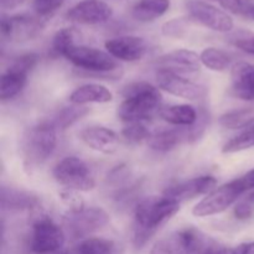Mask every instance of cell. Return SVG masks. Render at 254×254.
Masks as SVG:
<instances>
[{"label": "cell", "instance_id": "obj_1", "mask_svg": "<svg viewBox=\"0 0 254 254\" xmlns=\"http://www.w3.org/2000/svg\"><path fill=\"white\" fill-rule=\"evenodd\" d=\"M180 211V202L170 197H149L138 203L134 211L133 245L143 248L161 226Z\"/></svg>", "mask_w": 254, "mask_h": 254}, {"label": "cell", "instance_id": "obj_2", "mask_svg": "<svg viewBox=\"0 0 254 254\" xmlns=\"http://www.w3.org/2000/svg\"><path fill=\"white\" fill-rule=\"evenodd\" d=\"M124 101L118 107L119 118L127 123L149 121L160 111L161 93L148 82H134L124 87Z\"/></svg>", "mask_w": 254, "mask_h": 254}, {"label": "cell", "instance_id": "obj_3", "mask_svg": "<svg viewBox=\"0 0 254 254\" xmlns=\"http://www.w3.org/2000/svg\"><path fill=\"white\" fill-rule=\"evenodd\" d=\"M57 146V128L52 122H42L31 127L24 136L22 154L25 165L36 169L44 165Z\"/></svg>", "mask_w": 254, "mask_h": 254}, {"label": "cell", "instance_id": "obj_4", "mask_svg": "<svg viewBox=\"0 0 254 254\" xmlns=\"http://www.w3.org/2000/svg\"><path fill=\"white\" fill-rule=\"evenodd\" d=\"M67 61L71 62L77 68L83 69L89 74L99 77H117L118 68L116 59L102 50L82 45H73L64 55Z\"/></svg>", "mask_w": 254, "mask_h": 254}, {"label": "cell", "instance_id": "obj_5", "mask_svg": "<svg viewBox=\"0 0 254 254\" xmlns=\"http://www.w3.org/2000/svg\"><path fill=\"white\" fill-rule=\"evenodd\" d=\"M54 178L64 189L88 192L96 188V181L86 161L77 156H67L55 166Z\"/></svg>", "mask_w": 254, "mask_h": 254}, {"label": "cell", "instance_id": "obj_6", "mask_svg": "<svg viewBox=\"0 0 254 254\" xmlns=\"http://www.w3.org/2000/svg\"><path fill=\"white\" fill-rule=\"evenodd\" d=\"M111 218L103 208L92 206L81 211H68L64 216V230L73 238H86L92 233L102 230L109 223Z\"/></svg>", "mask_w": 254, "mask_h": 254}, {"label": "cell", "instance_id": "obj_7", "mask_svg": "<svg viewBox=\"0 0 254 254\" xmlns=\"http://www.w3.org/2000/svg\"><path fill=\"white\" fill-rule=\"evenodd\" d=\"M246 190L243 189L240 179L216 188L205 196L195 207L192 208V215L196 217H207V216L218 215L233 205L240 198Z\"/></svg>", "mask_w": 254, "mask_h": 254}, {"label": "cell", "instance_id": "obj_8", "mask_svg": "<svg viewBox=\"0 0 254 254\" xmlns=\"http://www.w3.org/2000/svg\"><path fill=\"white\" fill-rule=\"evenodd\" d=\"M66 233L49 216H41L32 225L30 250L35 254H52L64 247Z\"/></svg>", "mask_w": 254, "mask_h": 254}, {"label": "cell", "instance_id": "obj_9", "mask_svg": "<svg viewBox=\"0 0 254 254\" xmlns=\"http://www.w3.org/2000/svg\"><path fill=\"white\" fill-rule=\"evenodd\" d=\"M186 9L193 20L213 31L230 32L235 26L233 19L227 12L203 0H188Z\"/></svg>", "mask_w": 254, "mask_h": 254}, {"label": "cell", "instance_id": "obj_10", "mask_svg": "<svg viewBox=\"0 0 254 254\" xmlns=\"http://www.w3.org/2000/svg\"><path fill=\"white\" fill-rule=\"evenodd\" d=\"M1 36L9 41L24 42L34 40L44 31L45 24L40 16L32 15H14L1 19Z\"/></svg>", "mask_w": 254, "mask_h": 254}, {"label": "cell", "instance_id": "obj_11", "mask_svg": "<svg viewBox=\"0 0 254 254\" xmlns=\"http://www.w3.org/2000/svg\"><path fill=\"white\" fill-rule=\"evenodd\" d=\"M155 76L158 86L173 96L189 101H196L205 98L207 94V88L205 86L195 83L170 69L159 68Z\"/></svg>", "mask_w": 254, "mask_h": 254}, {"label": "cell", "instance_id": "obj_12", "mask_svg": "<svg viewBox=\"0 0 254 254\" xmlns=\"http://www.w3.org/2000/svg\"><path fill=\"white\" fill-rule=\"evenodd\" d=\"M113 15V9L102 0H82L67 11L69 21L83 25H98L107 22Z\"/></svg>", "mask_w": 254, "mask_h": 254}, {"label": "cell", "instance_id": "obj_13", "mask_svg": "<svg viewBox=\"0 0 254 254\" xmlns=\"http://www.w3.org/2000/svg\"><path fill=\"white\" fill-rule=\"evenodd\" d=\"M106 50L114 59L126 62H135L145 56L148 44L143 37L126 35L108 40L106 42Z\"/></svg>", "mask_w": 254, "mask_h": 254}, {"label": "cell", "instance_id": "obj_14", "mask_svg": "<svg viewBox=\"0 0 254 254\" xmlns=\"http://www.w3.org/2000/svg\"><path fill=\"white\" fill-rule=\"evenodd\" d=\"M216 185H217V180L213 176H200V178H193L170 186L164 191V196L183 202V201L196 198L197 196L210 193Z\"/></svg>", "mask_w": 254, "mask_h": 254}, {"label": "cell", "instance_id": "obj_15", "mask_svg": "<svg viewBox=\"0 0 254 254\" xmlns=\"http://www.w3.org/2000/svg\"><path fill=\"white\" fill-rule=\"evenodd\" d=\"M79 136L88 148L98 153L113 154L118 150V135L116 131L106 127H88L81 131Z\"/></svg>", "mask_w": 254, "mask_h": 254}, {"label": "cell", "instance_id": "obj_16", "mask_svg": "<svg viewBox=\"0 0 254 254\" xmlns=\"http://www.w3.org/2000/svg\"><path fill=\"white\" fill-rule=\"evenodd\" d=\"M160 68L170 69L173 72H196L201 68L200 55L186 49L175 50L163 55L156 60Z\"/></svg>", "mask_w": 254, "mask_h": 254}, {"label": "cell", "instance_id": "obj_17", "mask_svg": "<svg viewBox=\"0 0 254 254\" xmlns=\"http://www.w3.org/2000/svg\"><path fill=\"white\" fill-rule=\"evenodd\" d=\"M230 94L243 101H254V64L240 62L233 66Z\"/></svg>", "mask_w": 254, "mask_h": 254}, {"label": "cell", "instance_id": "obj_18", "mask_svg": "<svg viewBox=\"0 0 254 254\" xmlns=\"http://www.w3.org/2000/svg\"><path fill=\"white\" fill-rule=\"evenodd\" d=\"M175 238L184 254H206L213 241L201 231L193 227H186L175 233Z\"/></svg>", "mask_w": 254, "mask_h": 254}, {"label": "cell", "instance_id": "obj_19", "mask_svg": "<svg viewBox=\"0 0 254 254\" xmlns=\"http://www.w3.org/2000/svg\"><path fill=\"white\" fill-rule=\"evenodd\" d=\"M68 99L76 106H84L88 103H108L113 99V94L102 84L88 83L74 89Z\"/></svg>", "mask_w": 254, "mask_h": 254}, {"label": "cell", "instance_id": "obj_20", "mask_svg": "<svg viewBox=\"0 0 254 254\" xmlns=\"http://www.w3.org/2000/svg\"><path fill=\"white\" fill-rule=\"evenodd\" d=\"M159 117L166 123L178 127H191L197 122L198 113L195 107L189 104H174L161 107Z\"/></svg>", "mask_w": 254, "mask_h": 254}, {"label": "cell", "instance_id": "obj_21", "mask_svg": "<svg viewBox=\"0 0 254 254\" xmlns=\"http://www.w3.org/2000/svg\"><path fill=\"white\" fill-rule=\"evenodd\" d=\"M170 9V0H138L131 7V16L140 22H150Z\"/></svg>", "mask_w": 254, "mask_h": 254}, {"label": "cell", "instance_id": "obj_22", "mask_svg": "<svg viewBox=\"0 0 254 254\" xmlns=\"http://www.w3.org/2000/svg\"><path fill=\"white\" fill-rule=\"evenodd\" d=\"M29 74L25 72L7 67L6 71L1 74L0 79V97L1 101H9L22 92L27 82Z\"/></svg>", "mask_w": 254, "mask_h": 254}, {"label": "cell", "instance_id": "obj_23", "mask_svg": "<svg viewBox=\"0 0 254 254\" xmlns=\"http://www.w3.org/2000/svg\"><path fill=\"white\" fill-rule=\"evenodd\" d=\"M74 254H121V247L112 240L88 237L76 246Z\"/></svg>", "mask_w": 254, "mask_h": 254}, {"label": "cell", "instance_id": "obj_24", "mask_svg": "<svg viewBox=\"0 0 254 254\" xmlns=\"http://www.w3.org/2000/svg\"><path fill=\"white\" fill-rule=\"evenodd\" d=\"M220 124L226 129L250 128L254 124V107L235 109L220 117Z\"/></svg>", "mask_w": 254, "mask_h": 254}, {"label": "cell", "instance_id": "obj_25", "mask_svg": "<svg viewBox=\"0 0 254 254\" xmlns=\"http://www.w3.org/2000/svg\"><path fill=\"white\" fill-rule=\"evenodd\" d=\"M37 203H39V200L31 193L16 190H7L5 188L1 191V205L4 208L25 210V208L35 207Z\"/></svg>", "mask_w": 254, "mask_h": 254}, {"label": "cell", "instance_id": "obj_26", "mask_svg": "<svg viewBox=\"0 0 254 254\" xmlns=\"http://www.w3.org/2000/svg\"><path fill=\"white\" fill-rule=\"evenodd\" d=\"M201 64L211 71H226L232 64V57L228 52L216 47H207L200 54Z\"/></svg>", "mask_w": 254, "mask_h": 254}, {"label": "cell", "instance_id": "obj_27", "mask_svg": "<svg viewBox=\"0 0 254 254\" xmlns=\"http://www.w3.org/2000/svg\"><path fill=\"white\" fill-rule=\"evenodd\" d=\"M89 113V109L83 106H76L73 104L72 107H66L62 108L59 113L55 116V119L52 121V124L57 129H67L68 127L73 126L76 122L81 121L83 117H86Z\"/></svg>", "mask_w": 254, "mask_h": 254}, {"label": "cell", "instance_id": "obj_28", "mask_svg": "<svg viewBox=\"0 0 254 254\" xmlns=\"http://www.w3.org/2000/svg\"><path fill=\"white\" fill-rule=\"evenodd\" d=\"M254 146V124L250 128L246 129L237 136L228 140L227 143L223 145L222 151L225 154H233L238 153V151L247 150Z\"/></svg>", "mask_w": 254, "mask_h": 254}, {"label": "cell", "instance_id": "obj_29", "mask_svg": "<svg viewBox=\"0 0 254 254\" xmlns=\"http://www.w3.org/2000/svg\"><path fill=\"white\" fill-rule=\"evenodd\" d=\"M78 32L72 27H64L55 34L52 40V51L59 56H64V52L76 44Z\"/></svg>", "mask_w": 254, "mask_h": 254}, {"label": "cell", "instance_id": "obj_30", "mask_svg": "<svg viewBox=\"0 0 254 254\" xmlns=\"http://www.w3.org/2000/svg\"><path fill=\"white\" fill-rule=\"evenodd\" d=\"M122 135L126 140L136 144L148 140L151 134L149 133L146 127L141 122H134V123H128V126L124 127L122 130Z\"/></svg>", "mask_w": 254, "mask_h": 254}, {"label": "cell", "instance_id": "obj_31", "mask_svg": "<svg viewBox=\"0 0 254 254\" xmlns=\"http://www.w3.org/2000/svg\"><path fill=\"white\" fill-rule=\"evenodd\" d=\"M223 9L240 16H250L254 10V0H220Z\"/></svg>", "mask_w": 254, "mask_h": 254}, {"label": "cell", "instance_id": "obj_32", "mask_svg": "<svg viewBox=\"0 0 254 254\" xmlns=\"http://www.w3.org/2000/svg\"><path fill=\"white\" fill-rule=\"evenodd\" d=\"M230 41L233 46L240 49L241 51L254 56V32L241 30L231 36Z\"/></svg>", "mask_w": 254, "mask_h": 254}, {"label": "cell", "instance_id": "obj_33", "mask_svg": "<svg viewBox=\"0 0 254 254\" xmlns=\"http://www.w3.org/2000/svg\"><path fill=\"white\" fill-rule=\"evenodd\" d=\"M59 196H60V200H61L67 207H68V211H73V212H76V211H81L82 208L86 207L83 198L81 197L78 191L69 190V189H64L62 191H60Z\"/></svg>", "mask_w": 254, "mask_h": 254}, {"label": "cell", "instance_id": "obj_34", "mask_svg": "<svg viewBox=\"0 0 254 254\" xmlns=\"http://www.w3.org/2000/svg\"><path fill=\"white\" fill-rule=\"evenodd\" d=\"M150 254H184L175 236L158 241L151 248Z\"/></svg>", "mask_w": 254, "mask_h": 254}, {"label": "cell", "instance_id": "obj_35", "mask_svg": "<svg viewBox=\"0 0 254 254\" xmlns=\"http://www.w3.org/2000/svg\"><path fill=\"white\" fill-rule=\"evenodd\" d=\"M188 29V22L184 19H174L165 22L163 25V35L166 37H173V39H181L185 35Z\"/></svg>", "mask_w": 254, "mask_h": 254}, {"label": "cell", "instance_id": "obj_36", "mask_svg": "<svg viewBox=\"0 0 254 254\" xmlns=\"http://www.w3.org/2000/svg\"><path fill=\"white\" fill-rule=\"evenodd\" d=\"M66 0H34V10L40 17H46L54 14L64 5Z\"/></svg>", "mask_w": 254, "mask_h": 254}, {"label": "cell", "instance_id": "obj_37", "mask_svg": "<svg viewBox=\"0 0 254 254\" xmlns=\"http://www.w3.org/2000/svg\"><path fill=\"white\" fill-rule=\"evenodd\" d=\"M40 57L37 54H34V52H30V54L21 55V56L16 57L15 61L10 64V67L15 69H19V71L25 72V73L29 74L32 69L35 68V66L39 62Z\"/></svg>", "mask_w": 254, "mask_h": 254}, {"label": "cell", "instance_id": "obj_38", "mask_svg": "<svg viewBox=\"0 0 254 254\" xmlns=\"http://www.w3.org/2000/svg\"><path fill=\"white\" fill-rule=\"evenodd\" d=\"M252 203L250 200L242 201V202L237 203V206L235 207V216L238 220H248V218L252 217L253 215V207Z\"/></svg>", "mask_w": 254, "mask_h": 254}, {"label": "cell", "instance_id": "obj_39", "mask_svg": "<svg viewBox=\"0 0 254 254\" xmlns=\"http://www.w3.org/2000/svg\"><path fill=\"white\" fill-rule=\"evenodd\" d=\"M240 181L246 191L254 189V169L248 171V173L246 174V175H243L242 178H240Z\"/></svg>", "mask_w": 254, "mask_h": 254}, {"label": "cell", "instance_id": "obj_40", "mask_svg": "<svg viewBox=\"0 0 254 254\" xmlns=\"http://www.w3.org/2000/svg\"><path fill=\"white\" fill-rule=\"evenodd\" d=\"M233 254H254V242L241 243L233 248Z\"/></svg>", "mask_w": 254, "mask_h": 254}, {"label": "cell", "instance_id": "obj_41", "mask_svg": "<svg viewBox=\"0 0 254 254\" xmlns=\"http://www.w3.org/2000/svg\"><path fill=\"white\" fill-rule=\"evenodd\" d=\"M206 254H233V248L225 247V246H220L217 243H213Z\"/></svg>", "mask_w": 254, "mask_h": 254}, {"label": "cell", "instance_id": "obj_42", "mask_svg": "<svg viewBox=\"0 0 254 254\" xmlns=\"http://www.w3.org/2000/svg\"><path fill=\"white\" fill-rule=\"evenodd\" d=\"M25 0H0L2 10H12L21 5Z\"/></svg>", "mask_w": 254, "mask_h": 254}, {"label": "cell", "instance_id": "obj_43", "mask_svg": "<svg viewBox=\"0 0 254 254\" xmlns=\"http://www.w3.org/2000/svg\"><path fill=\"white\" fill-rule=\"evenodd\" d=\"M248 200H250L251 202H253V203H254V192H253V193H251L250 197H248Z\"/></svg>", "mask_w": 254, "mask_h": 254}, {"label": "cell", "instance_id": "obj_44", "mask_svg": "<svg viewBox=\"0 0 254 254\" xmlns=\"http://www.w3.org/2000/svg\"><path fill=\"white\" fill-rule=\"evenodd\" d=\"M251 17H252V19L254 20V10H253V12H252V15H251Z\"/></svg>", "mask_w": 254, "mask_h": 254}, {"label": "cell", "instance_id": "obj_45", "mask_svg": "<svg viewBox=\"0 0 254 254\" xmlns=\"http://www.w3.org/2000/svg\"><path fill=\"white\" fill-rule=\"evenodd\" d=\"M212 1H220V0H212Z\"/></svg>", "mask_w": 254, "mask_h": 254}]
</instances>
